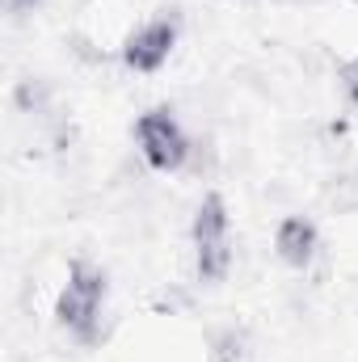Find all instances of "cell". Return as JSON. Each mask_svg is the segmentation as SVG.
Masks as SVG:
<instances>
[{"label": "cell", "mask_w": 358, "mask_h": 362, "mask_svg": "<svg viewBox=\"0 0 358 362\" xmlns=\"http://www.w3.org/2000/svg\"><path fill=\"white\" fill-rule=\"evenodd\" d=\"M105 295H110V282L105 270L93 266V262H72L68 282L55 299V320L68 337H76L81 346H93L97 333H101V312H105Z\"/></svg>", "instance_id": "1"}, {"label": "cell", "mask_w": 358, "mask_h": 362, "mask_svg": "<svg viewBox=\"0 0 358 362\" xmlns=\"http://www.w3.org/2000/svg\"><path fill=\"white\" fill-rule=\"evenodd\" d=\"M173 47H178V21L173 17H152V21H144L139 30H131L127 34V42H122V64L131 68V72H161L165 64H169V55H173Z\"/></svg>", "instance_id": "4"}, {"label": "cell", "mask_w": 358, "mask_h": 362, "mask_svg": "<svg viewBox=\"0 0 358 362\" xmlns=\"http://www.w3.org/2000/svg\"><path fill=\"white\" fill-rule=\"evenodd\" d=\"M241 354H245V337L236 329H224L215 337V362H241Z\"/></svg>", "instance_id": "6"}, {"label": "cell", "mask_w": 358, "mask_h": 362, "mask_svg": "<svg viewBox=\"0 0 358 362\" xmlns=\"http://www.w3.org/2000/svg\"><path fill=\"white\" fill-rule=\"evenodd\" d=\"M342 85H346V97H350V105L358 110V59L346 64V72H342Z\"/></svg>", "instance_id": "7"}, {"label": "cell", "mask_w": 358, "mask_h": 362, "mask_svg": "<svg viewBox=\"0 0 358 362\" xmlns=\"http://www.w3.org/2000/svg\"><path fill=\"white\" fill-rule=\"evenodd\" d=\"M190 240H194V270L202 282H224L232 270V215L224 194H207L194 211L190 223Z\"/></svg>", "instance_id": "2"}, {"label": "cell", "mask_w": 358, "mask_h": 362, "mask_svg": "<svg viewBox=\"0 0 358 362\" xmlns=\"http://www.w3.org/2000/svg\"><path fill=\"white\" fill-rule=\"evenodd\" d=\"M274 253L282 266L291 270H308L321 253V232L308 215H287L278 228H274Z\"/></svg>", "instance_id": "5"}, {"label": "cell", "mask_w": 358, "mask_h": 362, "mask_svg": "<svg viewBox=\"0 0 358 362\" xmlns=\"http://www.w3.org/2000/svg\"><path fill=\"white\" fill-rule=\"evenodd\" d=\"M135 139H139V152L144 160L156 169V173H178L190 160V135L173 118V110H148L139 122H135Z\"/></svg>", "instance_id": "3"}, {"label": "cell", "mask_w": 358, "mask_h": 362, "mask_svg": "<svg viewBox=\"0 0 358 362\" xmlns=\"http://www.w3.org/2000/svg\"><path fill=\"white\" fill-rule=\"evenodd\" d=\"M4 4H8V8H34L38 0H4Z\"/></svg>", "instance_id": "8"}]
</instances>
